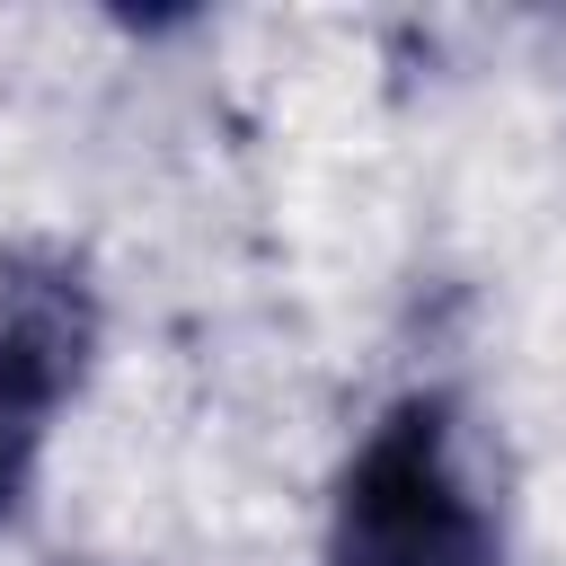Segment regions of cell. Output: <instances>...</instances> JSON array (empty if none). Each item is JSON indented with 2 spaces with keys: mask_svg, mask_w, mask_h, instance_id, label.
<instances>
[{
  "mask_svg": "<svg viewBox=\"0 0 566 566\" xmlns=\"http://www.w3.org/2000/svg\"><path fill=\"white\" fill-rule=\"evenodd\" d=\"M336 566H504V531L460 469L451 398H398L345 460L327 504Z\"/></svg>",
  "mask_w": 566,
  "mask_h": 566,
  "instance_id": "6da1fadb",
  "label": "cell"
},
{
  "mask_svg": "<svg viewBox=\"0 0 566 566\" xmlns=\"http://www.w3.org/2000/svg\"><path fill=\"white\" fill-rule=\"evenodd\" d=\"M44 433H53V416L0 380V522L27 513V495H35V460H44Z\"/></svg>",
  "mask_w": 566,
  "mask_h": 566,
  "instance_id": "7a4b0ae2",
  "label": "cell"
}]
</instances>
